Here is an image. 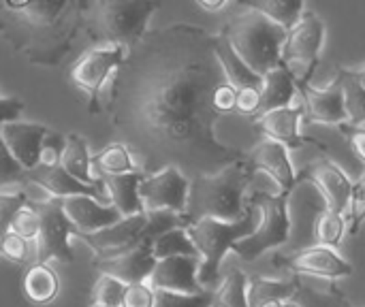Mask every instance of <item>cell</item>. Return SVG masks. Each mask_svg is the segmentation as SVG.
Here are the masks:
<instances>
[{"mask_svg": "<svg viewBox=\"0 0 365 307\" xmlns=\"http://www.w3.org/2000/svg\"><path fill=\"white\" fill-rule=\"evenodd\" d=\"M227 83L214 34L195 24L148 30L115 71L103 113L145 173L165 167L212 175L246 154L218 139L214 92Z\"/></svg>", "mask_w": 365, "mask_h": 307, "instance_id": "obj_1", "label": "cell"}, {"mask_svg": "<svg viewBox=\"0 0 365 307\" xmlns=\"http://www.w3.org/2000/svg\"><path fill=\"white\" fill-rule=\"evenodd\" d=\"M83 4L81 0H0V38L32 64L56 66L83 32Z\"/></svg>", "mask_w": 365, "mask_h": 307, "instance_id": "obj_2", "label": "cell"}, {"mask_svg": "<svg viewBox=\"0 0 365 307\" xmlns=\"http://www.w3.org/2000/svg\"><path fill=\"white\" fill-rule=\"evenodd\" d=\"M250 182L252 173L246 169L244 160L233 162L218 173L192 177L184 224L188 227L203 218H214L222 222L242 220L248 212L246 192Z\"/></svg>", "mask_w": 365, "mask_h": 307, "instance_id": "obj_3", "label": "cell"}, {"mask_svg": "<svg viewBox=\"0 0 365 307\" xmlns=\"http://www.w3.org/2000/svg\"><path fill=\"white\" fill-rule=\"evenodd\" d=\"M237 6L240 13H235L220 32L229 38L231 47L250 66V71H255L259 77H265L269 71L282 66V45L287 30L255 9L242 4Z\"/></svg>", "mask_w": 365, "mask_h": 307, "instance_id": "obj_4", "label": "cell"}, {"mask_svg": "<svg viewBox=\"0 0 365 307\" xmlns=\"http://www.w3.org/2000/svg\"><path fill=\"white\" fill-rule=\"evenodd\" d=\"M160 9L158 2H118L98 0L83 4V32L96 45L137 47L148 34L150 17Z\"/></svg>", "mask_w": 365, "mask_h": 307, "instance_id": "obj_5", "label": "cell"}, {"mask_svg": "<svg viewBox=\"0 0 365 307\" xmlns=\"http://www.w3.org/2000/svg\"><path fill=\"white\" fill-rule=\"evenodd\" d=\"M257 222H259L257 207L248 203V212L242 220L222 222V220H214V218H203V220L186 227V233L201 256L199 282L203 288L212 291V286L218 282L222 259L227 256V252L233 250V246L237 241H242L257 229Z\"/></svg>", "mask_w": 365, "mask_h": 307, "instance_id": "obj_6", "label": "cell"}, {"mask_svg": "<svg viewBox=\"0 0 365 307\" xmlns=\"http://www.w3.org/2000/svg\"><path fill=\"white\" fill-rule=\"evenodd\" d=\"M295 190H284L278 194H269V192H252L246 201L250 205L257 207L259 212V222L257 229L244 237L242 241H237L233 246V254L240 256L246 263L257 261L259 256H263L265 252L280 248L282 244L289 241L291 237V216H289V203H291V194Z\"/></svg>", "mask_w": 365, "mask_h": 307, "instance_id": "obj_7", "label": "cell"}, {"mask_svg": "<svg viewBox=\"0 0 365 307\" xmlns=\"http://www.w3.org/2000/svg\"><path fill=\"white\" fill-rule=\"evenodd\" d=\"M128 51L130 49L122 45H94L71 66V81L88 94V111L92 115L103 113V90L111 83L115 71L128 58Z\"/></svg>", "mask_w": 365, "mask_h": 307, "instance_id": "obj_8", "label": "cell"}, {"mask_svg": "<svg viewBox=\"0 0 365 307\" xmlns=\"http://www.w3.org/2000/svg\"><path fill=\"white\" fill-rule=\"evenodd\" d=\"M28 205L38 216V235L32 250L34 265H49L51 261L71 265L75 261L71 237H77V231L64 214L62 199L49 197L47 201H28Z\"/></svg>", "mask_w": 365, "mask_h": 307, "instance_id": "obj_9", "label": "cell"}, {"mask_svg": "<svg viewBox=\"0 0 365 307\" xmlns=\"http://www.w3.org/2000/svg\"><path fill=\"white\" fill-rule=\"evenodd\" d=\"M325 43V21L314 11H304L295 28L287 32L282 45V64L293 73L297 83L310 81Z\"/></svg>", "mask_w": 365, "mask_h": 307, "instance_id": "obj_10", "label": "cell"}, {"mask_svg": "<svg viewBox=\"0 0 365 307\" xmlns=\"http://www.w3.org/2000/svg\"><path fill=\"white\" fill-rule=\"evenodd\" d=\"M190 192V177L175 167H165L145 173L139 186V197L145 212H171L184 218Z\"/></svg>", "mask_w": 365, "mask_h": 307, "instance_id": "obj_11", "label": "cell"}, {"mask_svg": "<svg viewBox=\"0 0 365 307\" xmlns=\"http://www.w3.org/2000/svg\"><path fill=\"white\" fill-rule=\"evenodd\" d=\"M304 182L319 188V192L325 201V209L336 212L340 216L349 214L353 182L334 160L319 158V160L306 165L302 171H297V184H304Z\"/></svg>", "mask_w": 365, "mask_h": 307, "instance_id": "obj_12", "label": "cell"}, {"mask_svg": "<svg viewBox=\"0 0 365 307\" xmlns=\"http://www.w3.org/2000/svg\"><path fill=\"white\" fill-rule=\"evenodd\" d=\"M276 267H282V269H289L293 276H317V278H325V280H340V278H346L353 274V265L346 263L338 250L334 248H327V246H310V248H304L291 256H284V259H276L274 261Z\"/></svg>", "mask_w": 365, "mask_h": 307, "instance_id": "obj_13", "label": "cell"}, {"mask_svg": "<svg viewBox=\"0 0 365 307\" xmlns=\"http://www.w3.org/2000/svg\"><path fill=\"white\" fill-rule=\"evenodd\" d=\"M297 92L302 96L304 118H308V122L336 124V126L349 124V115L344 107V92H342V83L338 77L327 88H317L310 81L297 83Z\"/></svg>", "mask_w": 365, "mask_h": 307, "instance_id": "obj_14", "label": "cell"}, {"mask_svg": "<svg viewBox=\"0 0 365 307\" xmlns=\"http://www.w3.org/2000/svg\"><path fill=\"white\" fill-rule=\"evenodd\" d=\"M244 165L246 169L255 175L257 171L261 173H267L276 186L280 188V192L284 190H295L299 184H297V171L291 162V156H289V150L272 139H263L259 145H255L246 158H244Z\"/></svg>", "mask_w": 365, "mask_h": 307, "instance_id": "obj_15", "label": "cell"}, {"mask_svg": "<svg viewBox=\"0 0 365 307\" xmlns=\"http://www.w3.org/2000/svg\"><path fill=\"white\" fill-rule=\"evenodd\" d=\"M199 267H201V259H192V256H173V259L158 261L152 271L150 286L154 291H167L180 295L205 293L207 288H203L199 282Z\"/></svg>", "mask_w": 365, "mask_h": 307, "instance_id": "obj_16", "label": "cell"}, {"mask_svg": "<svg viewBox=\"0 0 365 307\" xmlns=\"http://www.w3.org/2000/svg\"><path fill=\"white\" fill-rule=\"evenodd\" d=\"M255 120V126L272 141L284 145L289 152L291 150H299L308 143H314L319 145L317 141L304 137L299 132V124L304 120V105L302 103H295L291 107H284V109H274V111H267L263 115H257L252 118Z\"/></svg>", "mask_w": 365, "mask_h": 307, "instance_id": "obj_17", "label": "cell"}, {"mask_svg": "<svg viewBox=\"0 0 365 307\" xmlns=\"http://www.w3.org/2000/svg\"><path fill=\"white\" fill-rule=\"evenodd\" d=\"M34 184L43 190H47L53 199H68V197H92L105 205L109 203L105 184L103 186H86L77 182L73 175H68L60 165L58 167H34L28 171V186Z\"/></svg>", "mask_w": 365, "mask_h": 307, "instance_id": "obj_18", "label": "cell"}, {"mask_svg": "<svg viewBox=\"0 0 365 307\" xmlns=\"http://www.w3.org/2000/svg\"><path fill=\"white\" fill-rule=\"evenodd\" d=\"M64 214L75 227L77 235H92L103 229H109L122 220L120 212L113 205H105L92 197H68L62 199Z\"/></svg>", "mask_w": 365, "mask_h": 307, "instance_id": "obj_19", "label": "cell"}, {"mask_svg": "<svg viewBox=\"0 0 365 307\" xmlns=\"http://www.w3.org/2000/svg\"><path fill=\"white\" fill-rule=\"evenodd\" d=\"M47 126L36 124V122H9L0 126L2 141L11 156L26 169L32 171L41 162V143L43 137L47 135Z\"/></svg>", "mask_w": 365, "mask_h": 307, "instance_id": "obj_20", "label": "cell"}, {"mask_svg": "<svg viewBox=\"0 0 365 307\" xmlns=\"http://www.w3.org/2000/svg\"><path fill=\"white\" fill-rule=\"evenodd\" d=\"M156 263L158 261L152 254V244H143L128 254H122L109 261H94V269L103 276H111L120 280L122 284L130 286V284L150 282Z\"/></svg>", "mask_w": 365, "mask_h": 307, "instance_id": "obj_21", "label": "cell"}, {"mask_svg": "<svg viewBox=\"0 0 365 307\" xmlns=\"http://www.w3.org/2000/svg\"><path fill=\"white\" fill-rule=\"evenodd\" d=\"M145 177V171H133L126 175H113V177H101L109 197V203L120 212L122 218H130V216H139L145 214V207L141 203L139 197V186L141 179Z\"/></svg>", "mask_w": 365, "mask_h": 307, "instance_id": "obj_22", "label": "cell"}, {"mask_svg": "<svg viewBox=\"0 0 365 307\" xmlns=\"http://www.w3.org/2000/svg\"><path fill=\"white\" fill-rule=\"evenodd\" d=\"M214 51L220 62V68L227 77V83H231L235 90H246V88H261L263 77H259L250 66L237 56V51L231 47L229 38L222 32L214 34Z\"/></svg>", "mask_w": 365, "mask_h": 307, "instance_id": "obj_23", "label": "cell"}, {"mask_svg": "<svg viewBox=\"0 0 365 307\" xmlns=\"http://www.w3.org/2000/svg\"><path fill=\"white\" fill-rule=\"evenodd\" d=\"M297 94H299L297 81L284 64L269 71L263 77V85H261V111H259V115L274 111V109H284V107L295 105Z\"/></svg>", "mask_w": 365, "mask_h": 307, "instance_id": "obj_24", "label": "cell"}, {"mask_svg": "<svg viewBox=\"0 0 365 307\" xmlns=\"http://www.w3.org/2000/svg\"><path fill=\"white\" fill-rule=\"evenodd\" d=\"M60 167L86 186H103V179L92 175V154L88 150V141L77 132L66 135V147Z\"/></svg>", "mask_w": 365, "mask_h": 307, "instance_id": "obj_25", "label": "cell"}, {"mask_svg": "<svg viewBox=\"0 0 365 307\" xmlns=\"http://www.w3.org/2000/svg\"><path fill=\"white\" fill-rule=\"evenodd\" d=\"M92 171L101 179V177L126 175V173L139 171V167L133 158V152L122 141H113L92 156Z\"/></svg>", "mask_w": 365, "mask_h": 307, "instance_id": "obj_26", "label": "cell"}, {"mask_svg": "<svg viewBox=\"0 0 365 307\" xmlns=\"http://www.w3.org/2000/svg\"><path fill=\"white\" fill-rule=\"evenodd\" d=\"M297 288V276L291 280H269V278H250L248 280V306L263 307L276 301L293 299Z\"/></svg>", "mask_w": 365, "mask_h": 307, "instance_id": "obj_27", "label": "cell"}, {"mask_svg": "<svg viewBox=\"0 0 365 307\" xmlns=\"http://www.w3.org/2000/svg\"><path fill=\"white\" fill-rule=\"evenodd\" d=\"M24 293L36 306L51 303L60 293V280L49 265H32L24 278Z\"/></svg>", "mask_w": 365, "mask_h": 307, "instance_id": "obj_28", "label": "cell"}, {"mask_svg": "<svg viewBox=\"0 0 365 307\" xmlns=\"http://www.w3.org/2000/svg\"><path fill=\"white\" fill-rule=\"evenodd\" d=\"M237 4L263 13L267 19H272L276 26H280L287 32L291 28H295V24L299 21V17L306 11L304 2H299V0H248V2L242 0Z\"/></svg>", "mask_w": 365, "mask_h": 307, "instance_id": "obj_29", "label": "cell"}, {"mask_svg": "<svg viewBox=\"0 0 365 307\" xmlns=\"http://www.w3.org/2000/svg\"><path fill=\"white\" fill-rule=\"evenodd\" d=\"M299 307H353L346 295L331 282L325 288H317L297 276V288L293 299Z\"/></svg>", "mask_w": 365, "mask_h": 307, "instance_id": "obj_30", "label": "cell"}, {"mask_svg": "<svg viewBox=\"0 0 365 307\" xmlns=\"http://www.w3.org/2000/svg\"><path fill=\"white\" fill-rule=\"evenodd\" d=\"M152 254L156 261H165V259H173V256H192V259H201L195 244L190 241L186 227L180 229H171L167 233H163L160 237H156L152 241Z\"/></svg>", "mask_w": 365, "mask_h": 307, "instance_id": "obj_31", "label": "cell"}, {"mask_svg": "<svg viewBox=\"0 0 365 307\" xmlns=\"http://www.w3.org/2000/svg\"><path fill=\"white\" fill-rule=\"evenodd\" d=\"M216 307H250L248 306V278L240 269H231L218 288H214Z\"/></svg>", "mask_w": 365, "mask_h": 307, "instance_id": "obj_32", "label": "cell"}, {"mask_svg": "<svg viewBox=\"0 0 365 307\" xmlns=\"http://www.w3.org/2000/svg\"><path fill=\"white\" fill-rule=\"evenodd\" d=\"M338 79H340L342 92H344V107H346L349 124L351 126H365V90L353 77L349 66H340Z\"/></svg>", "mask_w": 365, "mask_h": 307, "instance_id": "obj_33", "label": "cell"}, {"mask_svg": "<svg viewBox=\"0 0 365 307\" xmlns=\"http://www.w3.org/2000/svg\"><path fill=\"white\" fill-rule=\"evenodd\" d=\"M349 231V222H346V216H340L336 212H329V209H321L317 214V220H314V237H317V244L319 246H327V248H334L338 250L344 235Z\"/></svg>", "mask_w": 365, "mask_h": 307, "instance_id": "obj_34", "label": "cell"}, {"mask_svg": "<svg viewBox=\"0 0 365 307\" xmlns=\"http://www.w3.org/2000/svg\"><path fill=\"white\" fill-rule=\"evenodd\" d=\"M124 291H126V284H122L120 280H115L111 276L101 274L92 286V306L122 307Z\"/></svg>", "mask_w": 365, "mask_h": 307, "instance_id": "obj_35", "label": "cell"}, {"mask_svg": "<svg viewBox=\"0 0 365 307\" xmlns=\"http://www.w3.org/2000/svg\"><path fill=\"white\" fill-rule=\"evenodd\" d=\"M28 205V197L26 190H17V192H0V246L4 241V237L11 233V224L13 218L17 216L19 209H24Z\"/></svg>", "mask_w": 365, "mask_h": 307, "instance_id": "obj_36", "label": "cell"}, {"mask_svg": "<svg viewBox=\"0 0 365 307\" xmlns=\"http://www.w3.org/2000/svg\"><path fill=\"white\" fill-rule=\"evenodd\" d=\"M28 186V171L11 156L0 132V192L6 186Z\"/></svg>", "mask_w": 365, "mask_h": 307, "instance_id": "obj_37", "label": "cell"}, {"mask_svg": "<svg viewBox=\"0 0 365 307\" xmlns=\"http://www.w3.org/2000/svg\"><path fill=\"white\" fill-rule=\"evenodd\" d=\"M154 307H214V291H205L199 295H180L156 291Z\"/></svg>", "mask_w": 365, "mask_h": 307, "instance_id": "obj_38", "label": "cell"}, {"mask_svg": "<svg viewBox=\"0 0 365 307\" xmlns=\"http://www.w3.org/2000/svg\"><path fill=\"white\" fill-rule=\"evenodd\" d=\"M349 222V233H359L361 224L365 222V173L353 184V194H351V205L346 214Z\"/></svg>", "mask_w": 365, "mask_h": 307, "instance_id": "obj_39", "label": "cell"}, {"mask_svg": "<svg viewBox=\"0 0 365 307\" xmlns=\"http://www.w3.org/2000/svg\"><path fill=\"white\" fill-rule=\"evenodd\" d=\"M66 147V135L47 130L41 143V167H58L62 162V154Z\"/></svg>", "mask_w": 365, "mask_h": 307, "instance_id": "obj_40", "label": "cell"}, {"mask_svg": "<svg viewBox=\"0 0 365 307\" xmlns=\"http://www.w3.org/2000/svg\"><path fill=\"white\" fill-rule=\"evenodd\" d=\"M32 241L15 235V233H9L0 246V256H4L6 261L11 263H17V265H24L28 261H32Z\"/></svg>", "mask_w": 365, "mask_h": 307, "instance_id": "obj_41", "label": "cell"}, {"mask_svg": "<svg viewBox=\"0 0 365 307\" xmlns=\"http://www.w3.org/2000/svg\"><path fill=\"white\" fill-rule=\"evenodd\" d=\"M11 233L24 237L28 241L36 239V235H38V216L30 205H26L24 209L17 212V216L13 218V224H11Z\"/></svg>", "mask_w": 365, "mask_h": 307, "instance_id": "obj_42", "label": "cell"}, {"mask_svg": "<svg viewBox=\"0 0 365 307\" xmlns=\"http://www.w3.org/2000/svg\"><path fill=\"white\" fill-rule=\"evenodd\" d=\"M154 301H156V291L150 286V282H141V284L126 286L122 307H154Z\"/></svg>", "mask_w": 365, "mask_h": 307, "instance_id": "obj_43", "label": "cell"}, {"mask_svg": "<svg viewBox=\"0 0 365 307\" xmlns=\"http://www.w3.org/2000/svg\"><path fill=\"white\" fill-rule=\"evenodd\" d=\"M235 111H237L240 115L257 118V115H259V111H261V88H246V90H237Z\"/></svg>", "mask_w": 365, "mask_h": 307, "instance_id": "obj_44", "label": "cell"}, {"mask_svg": "<svg viewBox=\"0 0 365 307\" xmlns=\"http://www.w3.org/2000/svg\"><path fill=\"white\" fill-rule=\"evenodd\" d=\"M340 132L346 137L349 147L353 150V154L357 156V160L365 167V126H351V124H342L338 126Z\"/></svg>", "mask_w": 365, "mask_h": 307, "instance_id": "obj_45", "label": "cell"}, {"mask_svg": "<svg viewBox=\"0 0 365 307\" xmlns=\"http://www.w3.org/2000/svg\"><path fill=\"white\" fill-rule=\"evenodd\" d=\"M235 100H237V90L231 83H222L214 92V109L218 115H227L235 111Z\"/></svg>", "mask_w": 365, "mask_h": 307, "instance_id": "obj_46", "label": "cell"}, {"mask_svg": "<svg viewBox=\"0 0 365 307\" xmlns=\"http://www.w3.org/2000/svg\"><path fill=\"white\" fill-rule=\"evenodd\" d=\"M21 111H24V103L19 98L0 96V126H4L9 122H17Z\"/></svg>", "mask_w": 365, "mask_h": 307, "instance_id": "obj_47", "label": "cell"}, {"mask_svg": "<svg viewBox=\"0 0 365 307\" xmlns=\"http://www.w3.org/2000/svg\"><path fill=\"white\" fill-rule=\"evenodd\" d=\"M203 11H207V13H218V11H222V9H227L229 6V2H225V0H218V2H205V0H199L197 2Z\"/></svg>", "mask_w": 365, "mask_h": 307, "instance_id": "obj_48", "label": "cell"}, {"mask_svg": "<svg viewBox=\"0 0 365 307\" xmlns=\"http://www.w3.org/2000/svg\"><path fill=\"white\" fill-rule=\"evenodd\" d=\"M351 73H353V77L359 81V85L365 90V64L364 66H359V68H351Z\"/></svg>", "mask_w": 365, "mask_h": 307, "instance_id": "obj_49", "label": "cell"}, {"mask_svg": "<svg viewBox=\"0 0 365 307\" xmlns=\"http://www.w3.org/2000/svg\"><path fill=\"white\" fill-rule=\"evenodd\" d=\"M284 307H299V306H297L295 301H291V299H289V301H284Z\"/></svg>", "mask_w": 365, "mask_h": 307, "instance_id": "obj_50", "label": "cell"}, {"mask_svg": "<svg viewBox=\"0 0 365 307\" xmlns=\"http://www.w3.org/2000/svg\"><path fill=\"white\" fill-rule=\"evenodd\" d=\"M92 307H105V306H92Z\"/></svg>", "mask_w": 365, "mask_h": 307, "instance_id": "obj_51", "label": "cell"}, {"mask_svg": "<svg viewBox=\"0 0 365 307\" xmlns=\"http://www.w3.org/2000/svg\"><path fill=\"white\" fill-rule=\"evenodd\" d=\"M214 307H216V306H214Z\"/></svg>", "mask_w": 365, "mask_h": 307, "instance_id": "obj_52", "label": "cell"}]
</instances>
